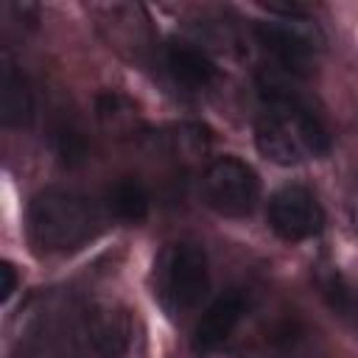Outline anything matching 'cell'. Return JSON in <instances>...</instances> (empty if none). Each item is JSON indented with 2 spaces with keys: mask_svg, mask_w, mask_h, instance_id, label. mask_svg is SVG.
I'll return each instance as SVG.
<instances>
[{
  "mask_svg": "<svg viewBox=\"0 0 358 358\" xmlns=\"http://www.w3.org/2000/svg\"><path fill=\"white\" fill-rule=\"evenodd\" d=\"M260 109L255 115V145L274 165H302L330 151V134L310 101L291 87L282 70L263 73Z\"/></svg>",
  "mask_w": 358,
  "mask_h": 358,
  "instance_id": "1",
  "label": "cell"
},
{
  "mask_svg": "<svg viewBox=\"0 0 358 358\" xmlns=\"http://www.w3.org/2000/svg\"><path fill=\"white\" fill-rule=\"evenodd\" d=\"M28 241L39 255H67L103 229V215L95 201L67 187H45L28 201Z\"/></svg>",
  "mask_w": 358,
  "mask_h": 358,
  "instance_id": "2",
  "label": "cell"
},
{
  "mask_svg": "<svg viewBox=\"0 0 358 358\" xmlns=\"http://www.w3.org/2000/svg\"><path fill=\"white\" fill-rule=\"evenodd\" d=\"M157 299L171 316L193 310L210 291L207 252L193 241H179L162 249L154 263Z\"/></svg>",
  "mask_w": 358,
  "mask_h": 358,
  "instance_id": "3",
  "label": "cell"
},
{
  "mask_svg": "<svg viewBox=\"0 0 358 358\" xmlns=\"http://www.w3.org/2000/svg\"><path fill=\"white\" fill-rule=\"evenodd\" d=\"M201 199L224 218H246L260 201V176L235 154L215 157L201 173Z\"/></svg>",
  "mask_w": 358,
  "mask_h": 358,
  "instance_id": "4",
  "label": "cell"
},
{
  "mask_svg": "<svg viewBox=\"0 0 358 358\" xmlns=\"http://www.w3.org/2000/svg\"><path fill=\"white\" fill-rule=\"evenodd\" d=\"M260 45L271 53L277 70L288 76H299L324 45V36L316 22L305 14H271L268 20L255 25Z\"/></svg>",
  "mask_w": 358,
  "mask_h": 358,
  "instance_id": "5",
  "label": "cell"
},
{
  "mask_svg": "<svg viewBox=\"0 0 358 358\" xmlns=\"http://www.w3.org/2000/svg\"><path fill=\"white\" fill-rule=\"evenodd\" d=\"M266 221L271 232L288 243H302L324 229V210L305 185H282L268 196Z\"/></svg>",
  "mask_w": 358,
  "mask_h": 358,
  "instance_id": "6",
  "label": "cell"
},
{
  "mask_svg": "<svg viewBox=\"0 0 358 358\" xmlns=\"http://www.w3.org/2000/svg\"><path fill=\"white\" fill-rule=\"evenodd\" d=\"M243 313H246V296L238 288L224 291L221 296H215L204 308V313L199 316V322L193 327V350L201 352V355L218 350L235 333Z\"/></svg>",
  "mask_w": 358,
  "mask_h": 358,
  "instance_id": "7",
  "label": "cell"
},
{
  "mask_svg": "<svg viewBox=\"0 0 358 358\" xmlns=\"http://www.w3.org/2000/svg\"><path fill=\"white\" fill-rule=\"evenodd\" d=\"M162 62H165V70L171 73V78L185 90H207L218 78V64L210 59V53L185 39L168 42Z\"/></svg>",
  "mask_w": 358,
  "mask_h": 358,
  "instance_id": "8",
  "label": "cell"
},
{
  "mask_svg": "<svg viewBox=\"0 0 358 358\" xmlns=\"http://www.w3.org/2000/svg\"><path fill=\"white\" fill-rule=\"evenodd\" d=\"M0 115L3 123L14 129L28 126L34 120V92L8 53L3 56V67H0Z\"/></svg>",
  "mask_w": 358,
  "mask_h": 358,
  "instance_id": "9",
  "label": "cell"
},
{
  "mask_svg": "<svg viewBox=\"0 0 358 358\" xmlns=\"http://www.w3.org/2000/svg\"><path fill=\"white\" fill-rule=\"evenodd\" d=\"M90 341L103 358H120L129 350L131 341V324L129 316L117 308L101 305L90 313Z\"/></svg>",
  "mask_w": 358,
  "mask_h": 358,
  "instance_id": "10",
  "label": "cell"
},
{
  "mask_svg": "<svg viewBox=\"0 0 358 358\" xmlns=\"http://www.w3.org/2000/svg\"><path fill=\"white\" fill-rule=\"evenodd\" d=\"M109 213L126 224H140L148 215L151 199L148 190L137 182V179H120L112 190H109V201H106Z\"/></svg>",
  "mask_w": 358,
  "mask_h": 358,
  "instance_id": "11",
  "label": "cell"
},
{
  "mask_svg": "<svg viewBox=\"0 0 358 358\" xmlns=\"http://www.w3.org/2000/svg\"><path fill=\"white\" fill-rule=\"evenodd\" d=\"M0 274H3V299H8V296L14 294V288H17V274H14V266H11V263H3Z\"/></svg>",
  "mask_w": 358,
  "mask_h": 358,
  "instance_id": "12",
  "label": "cell"
}]
</instances>
